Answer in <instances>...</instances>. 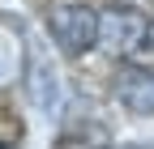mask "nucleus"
<instances>
[{"label":"nucleus","mask_w":154,"mask_h":149,"mask_svg":"<svg viewBox=\"0 0 154 149\" xmlns=\"http://www.w3.org/2000/svg\"><path fill=\"white\" fill-rule=\"evenodd\" d=\"M146 39H150V26H146V17L133 9V4H116V9L99 13V47L107 55L128 60Z\"/></svg>","instance_id":"1"},{"label":"nucleus","mask_w":154,"mask_h":149,"mask_svg":"<svg viewBox=\"0 0 154 149\" xmlns=\"http://www.w3.org/2000/svg\"><path fill=\"white\" fill-rule=\"evenodd\" d=\"M47 26H51V39L69 55H82V51H90L99 43V13L90 4H60V9H51Z\"/></svg>","instance_id":"2"},{"label":"nucleus","mask_w":154,"mask_h":149,"mask_svg":"<svg viewBox=\"0 0 154 149\" xmlns=\"http://www.w3.org/2000/svg\"><path fill=\"white\" fill-rule=\"evenodd\" d=\"M111 85H116V98H120L133 115H154V68L124 64Z\"/></svg>","instance_id":"3"},{"label":"nucleus","mask_w":154,"mask_h":149,"mask_svg":"<svg viewBox=\"0 0 154 149\" xmlns=\"http://www.w3.org/2000/svg\"><path fill=\"white\" fill-rule=\"evenodd\" d=\"M26 94L38 111H51L60 98V85H56V68L43 60L38 51H30V68H26Z\"/></svg>","instance_id":"4"},{"label":"nucleus","mask_w":154,"mask_h":149,"mask_svg":"<svg viewBox=\"0 0 154 149\" xmlns=\"http://www.w3.org/2000/svg\"><path fill=\"white\" fill-rule=\"evenodd\" d=\"M17 141H22V124H17L9 111H0V149H9Z\"/></svg>","instance_id":"5"},{"label":"nucleus","mask_w":154,"mask_h":149,"mask_svg":"<svg viewBox=\"0 0 154 149\" xmlns=\"http://www.w3.org/2000/svg\"><path fill=\"white\" fill-rule=\"evenodd\" d=\"M56 149H103V145L99 141H86V136H60Z\"/></svg>","instance_id":"6"},{"label":"nucleus","mask_w":154,"mask_h":149,"mask_svg":"<svg viewBox=\"0 0 154 149\" xmlns=\"http://www.w3.org/2000/svg\"><path fill=\"white\" fill-rule=\"evenodd\" d=\"M120 149H141V145H120Z\"/></svg>","instance_id":"7"},{"label":"nucleus","mask_w":154,"mask_h":149,"mask_svg":"<svg viewBox=\"0 0 154 149\" xmlns=\"http://www.w3.org/2000/svg\"><path fill=\"white\" fill-rule=\"evenodd\" d=\"M150 43H154V26H150Z\"/></svg>","instance_id":"8"}]
</instances>
